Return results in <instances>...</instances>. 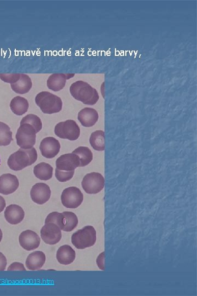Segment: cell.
<instances>
[{
  "label": "cell",
  "instance_id": "6da1fadb",
  "mask_svg": "<svg viewBox=\"0 0 197 296\" xmlns=\"http://www.w3.org/2000/svg\"><path fill=\"white\" fill-rule=\"evenodd\" d=\"M70 92L73 97L86 105H96L99 99L96 89L83 81L73 83L70 87Z\"/></svg>",
  "mask_w": 197,
  "mask_h": 296
},
{
  "label": "cell",
  "instance_id": "7a4b0ae2",
  "mask_svg": "<svg viewBox=\"0 0 197 296\" xmlns=\"http://www.w3.org/2000/svg\"><path fill=\"white\" fill-rule=\"evenodd\" d=\"M35 102L44 114H55L62 110V99L49 92L43 91L38 93L36 96Z\"/></svg>",
  "mask_w": 197,
  "mask_h": 296
},
{
  "label": "cell",
  "instance_id": "3957f363",
  "mask_svg": "<svg viewBox=\"0 0 197 296\" xmlns=\"http://www.w3.org/2000/svg\"><path fill=\"white\" fill-rule=\"evenodd\" d=\"M97 240V232L93 226H88L72 234L71 242L79 250L93 246Z\"/></svg>",
  "mask_w": 197,
  "mask_h": 296
},
{
  "label": "cell",
  "instance_id": "277c9868",
  "mask_svg": "<svg viewBox=\"0 0 197 296\" xmlns=\"http://www.w3.org/2000/svg\"><path fill=\"white\" fill-rule=\"evenodd\" d=\"M36 134L35 129L31 125H20L16 136L18 145L21 149H31L36 143Z\"/></svg>",
  "mask_w": 197,
  "mask_h": 296
},
{
  "label": "cell",
  "instance_id": "5b68a950",
  "mask_svg": "<svg viewBox=\"0 0 197 296\" xmlns=\"http://www.w3.org/2000/svg\"><path fill=\"white\" fill-rule=\"evenodd\" d=\"M54 132L62 139L76 140L80 136V128L76 121L68 120L58 123L55 126Z\"/></svg>",
  "mask_w": 197,
  "mask_h": 296
},
{
  "label": "cell",
  "instance_id": "8992f818",
  "mask_svg": "<svg viewBox=\"0 0 197 296\" xmlns=\"http://www.w3.org/2000/svg\"><path fill=\"white\" fill-rule=\"evenodd\" d=\"M105 186V179L103 176L97 172L86 175L82 182V187L88 194H96L103 190Z\"/></svg>",
  "mask_w": 197,
  "mask_h": 296
},
{
  "label": "cell",
  "instance_id": "52a82bcc",
  "mask_svg": "<svg viewBox=\"0 0 197 296\" xmlns=\"http://www.w3.org/2000/svg\"><path fill=\"white\" fill-rule=\"evenodd\" d=\"M63 205L69 209H76L83 201V195L77 187H71L66 188L61 196Z\"/></svg>",
  "mask_w": 197,
  "mask_h": 296
},
{
  "label": "cell",
  "instance_id": "ba28073f",
  "mask_svg": "<svg viewBox=\"0 0 197 296\" xmlns=\"http://www.w3.org/2000/svg\"><path fill=\"white\" fill-rule=\"evenodd\" d=\"M7 164L13 171H20L32 165L30 158L25 151L20 149L10 155Z\"/></svg>",
  "mask_w": 197,
  "mask_h": 296
},
{
  "label": "cell",
  "instance_id": "9c48e42d",
  "mask_svg": "<svg viewBox=\"0 0 197 296\" xmlns=\"http://www.w3.org/2000/svg\"><path fill=\"white\" fill-rule=\"evenodd\" d=\"M41 236L46 243L50 245H55L62 239L61 229L54 224H46L41 229Z\"/></svg>",
  "mask_w": 197,
  "mask_h": 296
},
{
  "label": "cell",
  "instance_id": "30bf717a",
  "mask_svg": "<svg viewBox=\"0 0 197 296\" xmlns=\"http://www.w3.org/2000/svg\"><path fill=\"white\" fill-rule=\"evenodd\" d=\"M40 149L43 157L47 159H52L60 153L61 144L54 137H46L42 140Z\"/></svg>",
  "mask_w": 197,
  "mask_h": 296
},
{
  "label": "cell",
  "instance_id": "8fae6325",
  "mask_svg": "<svg viewBox=\"0 0 197 296\" xmlns=\"http://www.w3.org/2000/svg\"><path fill=\"white\" fill-rule=\"evenodd\" d=\"M51 195L49 187L45 183H36L33 187L31 191L32 201L36 204L43 205L46 203Z\"/></svg>",
  "mask_w": 197,
  "mask_h": 296
},
{
  "label": "cell",
  "instance_id": "7c38bea8",
  "mask_svg": "<svg viewBox=\"0 0 197 296\" xmlns=\"http://www.w3.org/2000/svg\"><path fill=\"white\" fill-rule=\"evenodd\" d=\"M79 166V158L74 153L64 154L56 161L57 168L61 171H75V169Z\"/></svg>",
  "mask_w": 197,
  "mask_h": 296
},
{
  "label": "cell",
  "instance_id": "4fadbf2b",
  "mask_svg": "<svg viewBox=\"0 0 197 296\" xmlns=\"http://www.w3.org/2000/svg\"><path fill=\"white\" fill-rule=\"evenodd\" d=\"M20 246L26 251H32L38 248L41 240L37 233L31 230L22 232L19 238Z\"/></svg>",
  "mask_w": 197,
  "mask_h": 296
},
{
  "label": "cell",
  "instance_id": "5bb4252c",
  "mask_svg": "<svg viewBox=\"0 0 197 296\" xmlns=\"http://www.w3.org/2000/svg\"><path fill=\"white\" fill-rule=\"evenodd\" d=\"M19 186V180L16 176L7 174L0 176V193L6 195L12 194Z\"/></svg>",
  "mask_w": 197,
  "mask_h": 296
},
{
  "label": "cell",
  "instance_id": "9a60e30c",
  "mask_svg": "<svg viewBox=\"0 0 197 296\" xmlns=\"http://www.w3.org/2000/svg\"><path fill=\"white\" fill-rule=\"evenodd\" d=\"M75 73H53L47 80V85L50 90L60 91L64 88L67 80L74 77Z\"/></svg>",
  "mask_w": 197,
  "mask_h": 296
},
{
  "label": "cell",
  "instance_id": "2e32d148",
  "mask_svg": "<svg viewBox=\"0 0 197 296\" xmlns=\"http://www.w3.org/2000/svg\"><path fill=\"white\" fill-rule=\"evenodd\" d=\"M4 214L6 220L12 225L20 224L24 219L25 216L24 210L17 205H11L7 206Z\"/></svg>",
  "mask_w": 197,
  "mask_h": 296
},
{
  "label": "cell",
  "instance_id": "e0dca14e",
  "mask_svg": "<svg viewBox=\"0 0 197 296\" xmlns=\"http://www.w3.org/2000/svg\"><path fill=\"white\" fill-rule=\"evenodd\" d=\"M99 119L97 111L91 108H85L78 114V120L85 128H91L96 124Z\"/></svg>",
  "mask_w": 197,
  "mask_h": 296
},
{
  "label": "cell",
  "instance_id": "ac0fdd59",
  "mask_svg": "<svg viewBox=\"0 0 197 296\" xmlns=\"http://www.w3.org/2000/svg\"><path fill=\"white\" fill-rule=\"evenodd\" d=\"M46 262V255L42 251H35L26 259V265L29 270H37L41 269Z\"/></svg>",
  "mask_w": 197,
  "mask_h": 296
},
{
  "label": "cell",
  "instance_id": "d6986e66",
  "mask_svg": "<svg viewBox=\"0 0 197 296\" xmlns=\"http://www.w3.org/2000/svg\"><path fill=\"white\" fill-rule=\"evenodd\" d=\"M76 253L70 246L65 245L59 248L57 253V259L60 264L69 265L74 262Z\"/></svg>",
  "mask_w": 197,
  "mask_h": 296
},
{
  "label": "cell",
  "instance_id": "ffe728a7",
  "mask_svg": "<svg viewBox=\"0 0 197 296\" xmlns=\"http://www.w3.org/2000/svg\"><path fill=\"white\" fill-rule=\"evenodd\" d=\"M32 86L31 78L24 73H21L20 78L17 83L11 84L12 90L20 94L28 93L31 90Z\"/></svg>",
  "mask_w": 197,
  "mask_h": 296
},
{
  "label": "cell",
  "instance_id": "44dd1931",
  "mask_svg": "<svg viewBox=\"0 0 197 296\" xmlns=\"http://www.w3.org/2000/svg\"><path fill=\"white\" fill-rule=\"evenodd\" d=\"M53 172V167L45 162L40 163L34 168L35 176L42 181H48L52 179Z\"/></svg>",
  "mask_w": 197,
  "mask_h": 296
},
{
  "label": "cell",
  "instance_id": "7402d4cb",
  "mask_svg": "<svg viewBox=\"0 0 197 296\" xmlns=\"http://www.w3.org/2000/svg\"><path fill=\"white\" fill-rule=\"evenodd\" d=\"M10 108L14 114L23 115L27 112L29 102L25 98L17 96L11 101Z\"/></svg>",
  "mask_w": 197,
  "mask_h": 296
},
{
  "label": "cell",
  "instance_id": "603a6c76",
  "mask_svg": "<svg viewBox=\"0 0 197 296\" xmlns=\"http://www.w3.org/2000/svg\"><path fill=\"white\" fill-rule=\"evenodd\" d=\"M90 142L95 151H104L105 150V132L98 130L92 133Z\"/></svg>",
  "mask_w": 197,
  "mask_h": 296
},
{
  "label": "cell",
  "instance_id": "cb8c5ba5",
  "mask_svg": "<svg viewBox=\"0 0 197 296\" xmlns=\"http://www.w3.org/2000/svg\"><path fill=\"white\" fill-rule=\"evenodd\" d=\"M72 153L77 155L80 160L79 167H85L90 164L93 160V153L89 147L79 146Z\"/></svg>",
  "mask_w": 197,
  "mask_h": 296
},
{
  "label": "cell",
  "instance_id": "d4e9b609",
  "mask_svg": "<svg viewBox=\"0 0 197 296\" xmlns=\"http://www.w3.org/2000/svg\"><path fill=\"white\" fill-rule=\"evenodd\" d=\"M13 140L12 132L7 124L0 122V146L10 144Z\"/></svg>",
  "mask_w": 197,
  "mask_h": 296
},
{
  "label": "cell",
  "instance_id": "484cf974",
  "mask_svg": "<svg viewBox=\"0 0 197 296\" xmlns=\"http://www.w3.org/2000/svg\"><path fill=\"white\" fill-rule=\"evenodd\" d=\"M65 218V225L63 229L64 232H70L74 230L78 224L77 216L72 212H63Z\"/></svg>",
  "mask_w": 197,
  "mask_h": 296
},
{
  "label": "cell",
  "instance_id": "4316f807",
  "mask_svg": "<svg viewBox=\"0 0 197 296\" xmlns=\"http://www.w3.org/2000/svg\"><path fill=\"white\" fill-rule=\"evenodd\" d=\"M53 223L63 230L65 225V218L64 214L58 212L50 213L45 220V224Z\"/></svg>",
  "mask_w": 197,
  "mask_h": 296
},
{
  "label": "cell",
  "instance_id": "83f0119b",
  "mask_svg": "<svg viewBox=\"0 0 197 296\" xmlns=\"http://www.w3.org/2000/svg\"><path fill=\"white\" fill-rule=\"evenodd\" d=\"M24 124L31 125L35 129L36 133L39 132L42 128V123L41 118L34 114H29L22 118L20 125Z\"/></svg>",
  "mask_w": 197,
  "mask_h": 296
},
{
  "label": "cell",
  "instance_id": "f1b7e54d",
  "mask_svg": "<svg viewBox=\"0 0 197 296\" xmlns=\"http://www.w3.org/2000/svg\"><path fill=\"white\" fill-rule=\"evenodd\" d=\"M75 171H64L55 169V177L58 181L61 182H65L70 181L74 177Z\"/></svg>",
  "mask_w": 197,
  "mask_h": 296
},
{
  "label": "cell",
  "instance_id": "f546056e",
  "mask_svg": "<svg viewBox=\"0 0 197 296\" xmlns=\"http://www.w3.org/2000/svg\"><path fill=\"white\" fill-rule=\"evenodd\" d=\"M21 73H0V79L4 81L5 83L14 84L17 82L20 79Z\"/></svg>",
  "mask_w": 197,
  "mask_h": 296
},
{
  "label": "cell",
  "instance_id": "4dcf8cb0",
  "mask_svg": "<svg viewBox=\"0 0 197 296\" xmlns=\"http://www.w3.org/2000/svg\"><path fill=\"white\" fill-rule=\"evenodd\" d=\"M26 153L28 154L29 158H30L32 165L38 159V153L37 151L35 150L34 147L29 150H25Z\"/></svg>",
  "mask_w": 197,
  "mask_h": 296
},
{
  "label": "cell",
  "instance_id": "1f68e13d",
  "mask_svg": "<svg viewBox=\"0 0 197 296\" xmlns=\"http://www.w3.org/2000/svg\"><path fill=\"white\" fill-rule=\"evenodd\" d=\"M8 271L11 270H19V271H25L26 269L23 264L19 262H14L11 264L8 269Z\"/></svg>",
  "mask_w": 197,
  "mask_h": 296
},
{
  "label": "cell",
  "instance_id": "d6a6232c",
  "mask_svg": "<svg viewBox=\"0 0 197 296\" xmlns=\"http://www.w3.org/2000/svg\"><path fill=\"white\" fill-rule=\"evenodd\" d=\"M104 252L103 253L100 254L98 256L97 263L99 269L102 270H104Z\"/></svg>",
  "mask_w": 197,
  "mask_h": 296
},
{
  "label": "cell",
  "instance_id": "836d02e7",
  "mask_svg": "<svg viewBox=\"0 0 197 296\" xmlns=\"http://www.w3.org/2000/svg\"><path fill=\"white\" fill-rule=\"evenodd\" d=\"M7 262L5 255L0 253V271H4L6 269Z\"/></svg>",
  "mask_w": 197,
  "mask_h": 296
},
{
  "label": "cell",
  "instance_id": "e575fe53",
  "mask_svg": "<svg viewBox=\"0 0 197 296\" xmlns=\"http://www.w3.org/2000/svg\"><path fill=\"white\" fill-rule=\"evenodd\" d=\"M6 207V201L3 197L0 196V213L4 211Z\"/></svg>",
  "mask_w": 197,
  "mask_h": 296
},
{
  "label": "cell",
  "instance_id": "d590c367",
  "mask_svg": "<svg viewBox=\"0 0 197 296\" xmlns=\"http://www.w3.org/2000/svg\"><path fill=\"white\" fill-rule=\"evenodd\" d=\"M3 232L2 231V229H0V242H1L3 239Z\"/></svg>",
  "mask_w": 197,
  "mask_h": 296
},
{
  "label": "cell",
  "instance_id": "8d00e7d4",
  "mask_svg": "<svg viewBox=\"0 0 197 296\" xmlns=\"http://www.w3.org/2000/svg\"><path fill=\"white\" fill-rule=\"evenodd\" d=\"M0 163H1V160H0Z\"/></svg>",
  "mask_w": 197,
  "mask_h": 296
}]
</instances>
